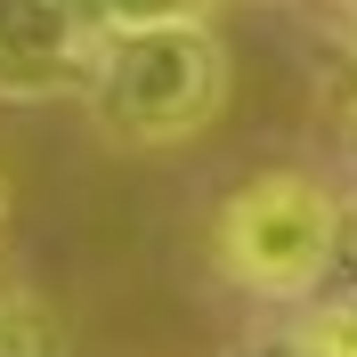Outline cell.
<instances>
[{
  "label": "cell",
  "instance_id": "obj_2",
  "mask_svg": "<svg viewBox=\"0 0 357 357\" xmlns=\"http://www.w3.org/2000/svg\"><path fill=\"white\" fill-rule=\"evenodd\" d=\"M341 220L349 203L309 171H260L220 203L211 220V260L227 284L260 301H309L341 260Z\"/></svg>",
  "mask_w": 357,
  "mask_h": 357
},
{
  "label": "cell",
  "instance_id": "obj_3",
  "mask_svg": "<svg viewBox=\"0 0 357 357\" xmlns=\"http://www.w3.org/2000/svg\"><path fill=\"white\" fill-rule=\"evenodd\" d=\"M106 57L82 0H0V98H73Z\"/></svg>",
  "mask_w": 357,
  "mask_h": 357
},
{
  "label": "cell",
  "instance_id": "obj_5",
  "mask_svg": "<svg viewBox=\"0 0 357 357\" xmlns=\"http://www.w3.org/2000/svg\"><path fill=\"white\" fill-rule=\"evenodd\" d=\"M0 357H66V325L24 301V292H0Z\"/></svg>",
  "mask_w": 357,
  "mask_h": 357
},
{
  "label": "cell",
  "instance_id": "obj_8",
  "mask_svg": "<svg viewBox=\"0 0 357 357\" xmlns=\"http://www.w3.org/2000/svg\"><path fill=\"white\" fill-rule=\"evenodd\" d=\"M349 8H357V0H349Z\"/></svg>",
  "mask_w": 357,
  "mask_h": 357
},
{
  "label": "cell",
  "instance_id": "obj_7",
  "mask_svg": "<svg viewBox=\"0 0 357 357\" xmlns=\"http://www.w3.org/2000/svg\"><path fill=\"white\" fill-rule=\"evenodd\" d=\"M349 130H357V73H349Z\"/></svg>",
  "mask_w": 357,
  "mask_h": 357
},
{
  "label": "cell",
  "instance_id": "obj_6",
  "mask_svg": "<svg viewBox=\"0 0 357 357\" xmlns=\"http://www.w3.org/2000/svg\"><path fill=\"white\" fill-rule=\"evenodd\" d=\"M89 17L106 33H138V24H203L211 0H89Z\"/></svg>",
  "mask_w": 357,
  "mask_h": 357
},
{
  "label": "cell",
  "instance_id": "obj_4",
  "mask_svg": "<svg viewBox=\"0 0 357 357\" xmlns=\"http://www.w3.org/2000/svg\"><path fill=\"white\" fill-rule=\"evenodd\" d=\"M292 357H357V292H333L325 284L309 292V317L292 325Z\"/></svg>",
  "mask_w": 357,
  "mask_h": 357
},
{
  "label": "cell",
  "instance_id": "obj_1",
  "mask_svg": "<svg viewBox=\"0 0 357 357\" xmlns=\"http://www.w3.org/2000/svg\"><path fill=\"white\" fill-rule=\"evenodd\" d=\"M227 106V49L211 24H138L106 33V57L89 73V114L122 146H178L211 130Z\"/></svg>",
  "mask_w": 357,
  "mask_h": 357
}]
</instances>
